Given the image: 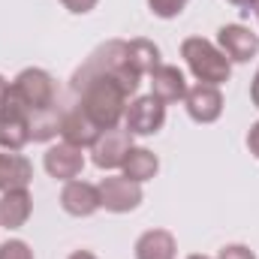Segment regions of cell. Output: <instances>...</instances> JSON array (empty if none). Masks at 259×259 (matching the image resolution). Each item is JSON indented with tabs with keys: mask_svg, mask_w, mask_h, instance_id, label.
Segmentation results:
<instances>
[{
	"mask_svg": "<svg viewBox=\"0 0 259 259\" xmlns=\"http://www.w3.org/2000/svg\"><path fill=\"white\" fill-rule=\"evenodd\" d=\"M6 97H9V81H6V78L0 75V106L6 103Z\"/></svg>",
	"mask_w": 259,
	"mask_h": 259,
	"instance_id": "25",
	"label": "cell"
},
{
	"mask_svg": "<svg viewBox=\"0 0 259 259\" xmlns=\"http://www.w3.org/2000/svg\"><path fill=\"white\" fill-rule=\"evenodd\" d=\"M33 214V196L27 187L0 193V226L3 229H21Z\"/></svg>",
	"mask_w": 259,
	"mask_h": 259,
	"instance_id": "13",
	"label": "cell"
},
{
	"mask_svg": "<svg viewBox=\"0 0 259 259\" xmlns=\"http://www.w3.org/2000/svg\"><path fill=\"white\" fill-rule=\"evenodd\" d=\"M217 259H256V253H253L247 244H226Z\"/></svg>",
	"mask_w": 259,
	"mask_h": 259,
	"instance_id": "20",
	"label": "cell"
},
{
	"mask_svg": "<svg viewBox=\"0 0 259 259\" xmlns=\"http://www.w3.org/2000/svg\"><path fill=\"white\" fill-rule=\"evenodd\" d=\"M0 259H36V256H33V250H30L27 241H21V238H6V241L0 244Z\"/></svg>",
	"mask_w": 259,
	"mask_h": 259,
	"instance_id": "19",
	"label": "cell"
},
{
	"mask_svg": "<svg viewBox=\"0 0 259 259\" xmlns=\"http://www.w3.org/2000/svg\"><path fill=\"white\" fill-rule=\"evenodd\" d=\"M130 148H133V136H130L124 127H112V130H103L97 136V142L88 148L91 151V163L103 172H115L124 166Z\"/></svg>",
	"mask_w": 259,
	"mask_h": 259,
	"instance_id": "4",
	"label": "cell"
},
{
	"mask_svg": "<svg viewBox=\"0 0 259 259\" xmlns=\"http://www.w3.org/2000/svg\"><path fill=\"white\" fill-rule=\"evenodd\" d=\"M133 253H136V259H175L178 241L169 229H148L136 238Z\"/></svg>",
	"mask_w": 259,
	"mask_h": 259,
	"instance_id": "15",
	"label": "cell"
},
{
	"mask_svg": "<svg viewBox=\"0 0 259 259\" xmlns=\"http://www.w3.org/2000/svg\"><path fill=\"white\" fill-rule=\"evenodd\" d=\"M97 190H100V208H106V211H112V214H130V211H136L139 205H142V184H136V181H130L124 175H106L100 184H97Z\"/></svg>",
	"mask_w": 259,
	"mask_h": 259,
	"instance_id": "6",
	"label": "cell"
},
{
	"mask_svg": "<svg viewBox=\"0 0 259 259\" xmlns=\"http://www.w3.org/2000/svg\"><path fill=\"white\" fill-rule=\"evenodd\" d=\"M250 100H253V106L259 109V72L253 75V81H250Z\"/></svg>",
	"mask_w": 259,
	"mask_h": 259,
	"instance_id": "23",
	"label": "cell"
},
{
	"mask_svg": "<svg viewBox=\"0 0 259 259\" xmlns=\"http://www.w3.org/2000/svg\"><path fill=\"white\" fill-rule=\"evenodd\" d=\"M30 181H33V163L18 151H3L0 148V193L27 187Z\"/></svg>",
	"mask_w": 259,
	"mask_h": 259,
	"instance_id": "14",
	"label": "cell"
},
{
	"mask_svg": "<svg viewBox=\"0 0 259 259\" xmlns=\"http://www.w3.org/2000/svg\"><path fill=\"white\" fill-rule=\"evenodd\" d=\"M229 3H232V6H247V9H250V3H253V0H229Z\"/></svg>",
	"mask_w": 259,
	"mask_h": 259,
	"instance_id": "26",
	"label": "cell"
},
{
	"mask_svg": "<svg viewBox=\"0 0 259 259\" xmlns=\"http://www.w3.org/2000/svg\"><path fill=\"white\" fill-rule=\"evenodd\" d=\"M187 3L190 0H148V9L157 18H178L187 9Z\"/></svg>",
	"mask_w": 259,
	"mask_h": 259,
	"instance_id": "18",
	"label": "cell"
},
{
	"mask_svg": "<svg viewBox=\"0 0 259 259\" xmlns=\"http://www.w3.org/2000/svg\"><path fill=\"white\" fill-rule=\"evenodd\" d=\"M181 58L187 69L193 72L196 81L202 84H226L229 75H232V61L205 36H187L181 42Z\"/></svg>",
	"mask_w": 259,
	"mask_h": 259,
	"instance_id": "1",
	"label": "cell"
},
{
	"mask_svg": "<svg viewBox=\"0 0 259 259\" xmlns=\"http://www.w3.org/2000/svg\"><path fill=\"white\" fill-rule=\"evenodd\" d=\"M166 124V106L157 97H133L124 112V130L130 136H157Z\"/></svg>",
	"mask_w": 259,
	"mask_h": 259,
	"instance_id": "3",
	"label": "cell"
},
{
	"mask_svg": "<svg viewBox=\"0 0 259 259\" xmlns=\"http://www.w3.org/2000/svg\"><path fill=\"white\" fill-rule=\"evenodd\" d=\"M9 91H12V97H15L30 115L58 109V84H55L52 72L42 69V66H27V69H21V72L9 81Z\"/></svg>",
	"mask_w": 259,
	"mask_h": 259,
	"instance_id": "2",
	"label": "cell"
},
{
	"mask_svg": "<svg viewBox=\"0 0 259 259\" xmlns=\"http://www.w3.org/2000/svg\"><path fill=\"white\" fill-rule=\"evenodd\" d=\"M250 9L256 12V18H259V0H253V3H250Z\"/></svg>",
	"mask_w": 259,
	"mask_h": 259,
	"instance_id": "28",
	"label": "cell"
},
{
	"mask_svg": "<svg viewBox=\"0 0 259 259\" xmlns=\"http://www.w3.org/2000/svg\"><path fill=\"white\" fill-rule=\"evenodd\" d=\"M157 172H160V160H157V154H154L151 148H139V145H133L130 154H127V160H124V166H121V175L130 178V181H136V184H145V181H154Z\"/></svg>",
	"mask_w": 259,
	"mask_h": 259,
	"instance_id": "16",
	"label": "cell"
},
{
	"mask_svg": "<svg viewBox=\"0 0 259 259\" xmlns=\"http://www.w3.org/2000/svg\"><path fill=\"white\" fill-rule=\"evenodd\" d=\"M217 49L232 61V64H247L259 55V33H253L244 24H223L217 30Z\"/></svg>",
	"mask_w": 259,
	"mask_h": 259,
	"instance_id": "7",
	"label": "cell"
},
{
	"mask_svg": "<svg viewBox=\"0 0 259 259\" xmlns=\"http://www.w3.org/2000/svg\"><path fill=\"white\" fill-rule=\"evenodd\" d=\"M247 148H250V154L259 160V121H256V124H250V133H247Z\"/></svg>",
	"mask_w": 259,
	"mask_h": 259,
	"instance_id": "22",
	"label": "cell"
},
{
	"mask_svg": "<svg viewBox=\"0 0 259 259\" xmlns=\"http://www.w3.org/2000/svg\"><path fill=\"white\" fill-rule=\"evenodd\" d=\"M30 112L12 97H6V103L0 106V148L3 151H21L30 142Z\"/></svg>",
	"mask_w": 259,
	"mask_h": 259,
	"instance_id": "5",
	"label": "cell"
},
{
	"mask_svg": "<svg viewBox=\"0 0 259 259\" xmlns=\"http://www.w3.org/2000/svg\"><path fill=\"white\" fill-rule=\"evenodd\" d=\"M184 109L196 124H214L223 115V94L217 84H202L196 81L184 94Z\"/></svg>",
	"mask_w": 259,
	"mask_h": 259,
	"instance_id": "8",
	"label": "cell"
},
{
	"mask_svg": "<svg viewBox=\"0 0 259 259\" xmlns=\"http://www.w3.org/2000/svg\"><path fill=\"white\" fill-rule=\"evenodd\" d=\"M61 3H64L72 15H84V12H91L100 0H61Z\"/></svg>",
	"mask_w": 259,
	"mask_h": 259,
	"instance_id": "21",
	"label": "cell"
},
{
	"mask_svg": "<svg viewBox=\"0 0 259 259\" xmlns=\"http://www.w3.org/2000/svg\"><path fill=\"white\" fill-rule=\"evenodd\" d=\"M42 166L49 172V178L55 181H72L81 175L84 169V151L75 148V145H66V142H58V145H49L46 157H42Z\"/></svg>",
	"mask_w": 259,
	"mask_h": 259,
	"instance_id": "9",
	"label": "cell"
},
{
	"mask_svg": "<svg viewBox=\"0 0 259 259\" xmlns=\"http://www.w3.org/2000/svg\"><path fill=\"white\" fill-rule=\"evenodd\" d=\"M66 259H97V253H91V250H72Z\"/></svg>",
	"mask_w": 259,
	"mask_h": 259,
	"instance_id": "24",
	"label": "cell"
},
{
	"mask_svg": "<svg viewBox=\"0 0 259 259\" xmlns=\"http://www.w3.org/2000/svg\"><path fill=\"white\" fill-rule=\"evenodd\" d=\"M127 61H130V66L145 78V75H151L157 66L163 64V61H160V46L151 42V39L136 36V39L127 42Z\"/></svg>",
	"mask_w": 259,
	"mask_h": 259,
	"instance_id": "17",
	"label": "cell"
},
{
	"mask_svg": "<svg viewBox=\"0 0 259 259\" xmlns=\"http://www.w3.org/2000/svg\"><path fill=\"white\" fill-rule=\"evenodd\" d=\"M187 259H214V256H205V253H193V256H187Z\"/></svg>",
	"mask_w": 259,
	"mask_h": 259,
	"instance_id": "27",
	"label": "cell"
},
{
	"mask_svg": "<svg viewBox=\"0 0 259 259\" xmlns=\"http://www.w3.org/2000/svg\"><path fill=\"white\" fill-rule=\"evenodd\" d=\"M151 97H157L163 106H175V103H184V94H187V78L178 66L172 64H160L151 75Z\"/></svg>",
	"mask_w": 259,
	"mask_h": 259,
	"instance_id": "12",
	"label": "cell"
},
{
	"mask_svg": "<svg viewBox=\"0 0 259 259\" xmlns=\"http://www.w3.org/2000/svg\"><path fill=\"white\" fill-rule=\"evenodd\" d=\"M103 130L97 127L78 106H72V109H66L61 112V121H58V136H61V142L66 145H75V148H81V151H88L94 142H97V136H100Z\"/></svg>",
	"mask_w": 259,
	"mask_h": 259,
	"instance_id": "10",
	"label": "cell"
},
{
	"mask_svg": "<svg viewBox=\"0 0 259 259\" xmlns=\"http://www.w3.org/2000/svg\"><path fill=\"white\" fill-rule=\"evenodd\" d=\"M61 208L69 217H91V214H97L100 211V190H97V184L81 181V178L66 181L64 190H61Z\"/></svg>",
	"mask_w": 259,
	"mask_h": 259,
	"instance_id": "11",
	"label": "cell"
}]
</instances>
